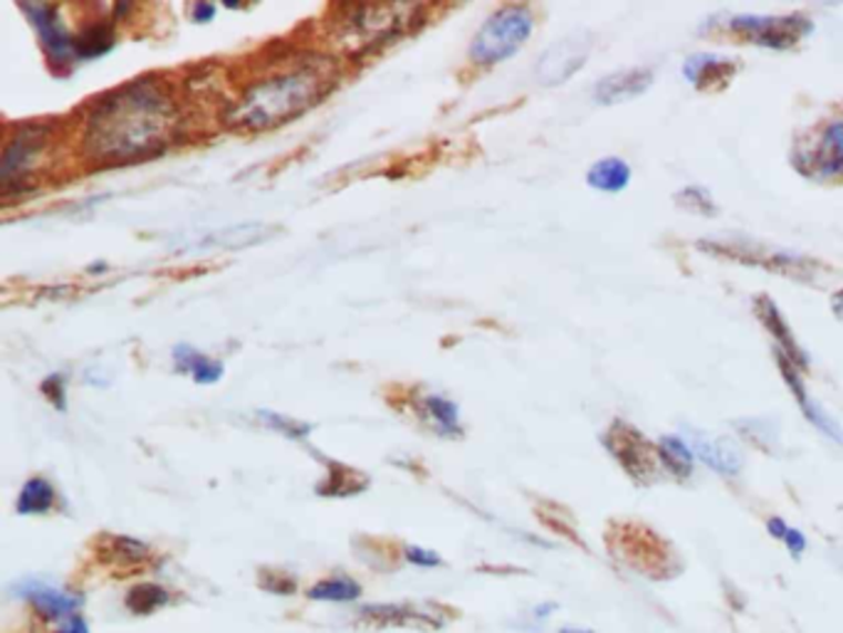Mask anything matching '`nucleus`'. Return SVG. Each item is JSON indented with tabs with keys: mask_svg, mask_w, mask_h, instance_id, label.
<instances>
[{
	"mask_svg": "<svg viewBox=\"0 0 843 633\" xmlns=\"http://www.w3.org/2000/svg\"><path fill=\"white\" fill-rule=\"evenodd\" d=\"M184 134L178 104L158 80L142 77L94 100L84 120V154L100 166L162 156Z\"/></svg>",
	"mask_w": 843,
	"mask_h": 633,
	"instance_id": "1",
	"label": "nucleus"
},
{
	"mask_svg": "<svg viewBox=\"0 0 843 633\" xmlns=\"http://www.w3.org/2000/svg\"><path fill=\"white\" fill-rule=\"evenodd\" d=\"M337 70L332 62L302 60L295 68L253 82L223 114L230 129L268 132L302 117L332 92Z\"/></svg>",
	"mask_w": 843,
	"mask_h": 633,
	"instance_id": "2",
	"label": "nucleus"
},
{
	"mask_svg": "<svg viewBox=\"0 0 843 633\" xmlns=\"http://www.w3.org/2000/svg\"><path fill=\"white\" fill-rule=\"evenodd\" d=\"M421 6H349L339 18V42L351 55H364L409 33L421 20Z\"/></svg>",
	"mask_w": 843,
	"mask_h": 633,
	"instance_id": "3",
	"label": "nucleus"
},
{
	"mask_svg": "<svg viewBox=\"0 0 843 633\" xmlns=\"http://www.w3.org/2000/svg\"><path fill=\"white\" fill-rule=\"evenodd\" d=\"M532 30H535V15L527 6H503L475 33L471 42V60L475 65L505 62L522 50Z\"/></svg>",
	"mask_w": 843,
	"mask_h": 633,
	"instance_id": "4",
	"label": "nucleus"
},
{
	"mask_svg": "<svg viewBox=\"0 0 843 633\" xmlns=\"http://www.w3.org/2000/svg\"><path fill=\"white\" fill-rule=\"evenodd\" d=\"M700 250H708L712 256H722V258H732L740 262H750V266H762L767 270L782 272L787 278L794 280H811L819 272V262L796 256V252H787V250H772L764 248L760 242L754 240H740V238H720V240H700L698 242Z\"/></svg>",
	"mask_w": 843,
	"mask_h": 633,
	"instance_id": "5",
	"label": "nucleus"
},
{
	"mask_svg": "<svg viewBox=\"0 0 843 633\" xmlns=\"http://www.w3.org/2000/svg\"><path fill=\"white\" fill-rule=\"evenodd\" d=\"M724 33L742 38L744 42L754 45L772 48V50H789L799 40L814 33V23L809 15L792 13V15H730L724 20Z\"/></svg>",
	"mask_w": 843,
	"mask_h": 633,
	"instance_id": "6",
	"label": "nucleus"
},
{
	"mask_svg": "<svg viewBox=\"0 0 843 633\" xmlns=\"http://www.w3.org/2000/svg\"><path fill=\"white\" fill-rule=\"evenodd\" d=\"M50 124H23L18 126L13 136H8L3 162H0V188H3V196L25 191L30 174H33L38 158L50 142Z\"/></svg>",
	"mask_w": 843,
	"mask_h": 633,
	"instance_id": "7",
	"label": "nucleus"
},
{
	"mask_svg": "<svg viewBox=\"0 0 843 633\" xmlns=\"http://www.w3.org/2000/svg\"><path fill=\"white\" fill-rule=\"evenodd\" d=\"M799 174L814 181L843 176V120H831L794 152Z\"/></svg>",
	"mask_w": 843,
	"mask_h": 633,
	"instance_id": "8",
	"label": "nucleus"
},
{
	"mask_svg": "<svg viewBox=\"0 0 843 633\" xmlns=\"http://www.w3.org/2000/svg\"><path fill=\"white\" fill-rule=\"evenodd\" d=\"M604 446L636 482H650L656 478L660 463L658 446H650L641 430H636L631 424L614 421L604 436Z\"/></svg>",
	"mask_w": 843,
	"mask_h": 633,
	"instance_id": "9",
	"label": "nucleus"
},
{
	"mask_svg": "<svg viewBox=\"0 0 843 633\" xmlns=\"http://www.w3.org/2000/svg\"><path fill=\"white\" fill-rule=\"evenodd\" d=\"M20 10L25 13L28 23L35 28L40 45L52 65L60 72L72 68L78 62V55H74V35L68 30L65 20H62L60 8L48 3H20Z\"/></svg>",
	"mask_w": 843,
	"mask_h": 633,
	"instance_id": "10",
	"label": "nucleus"
},
{
	"mask_svg": "<svg viewBox=\"0 0 843 633\" xmlns=\"http://www.w3.org/2000/svg\"><path fill=\"white\" fill-rule=\"evenodd\" d=\"M592 50L589 33H574L554 42L537 62L535 75L539 84H562L584 68Z\"/></svg>",
	"mask_w": 843,
	"mask_h": 633,
	"instance_id": "11",
	"label": "nucleus"
},
{
	"mask_svg": "<svg viewBox=\"0 0 843 633\" xmlns=\"http://www.w3.org/2000/svg\"><path fill=\"white\" fill-rule=\"evenodd\" d=\"M777 354V364H779V372H782L787 386L792 388V394L796 398L799 408H802V414L806 416V421L811 426H814L821 436H826L829 440L839 443V446H843V428L836 424L834 418H831L824 408H821L814 398L809 396L806 386H804V378H802V366H796L792 359H787L784 354Z\"/></svg>",
	"mask_w": 843,
	"mask_h": 633,
	"instance_id": "12",
	"label": "nucleus"
},
{
	"mask_svg": "<svg viewBox=\"0 0 843 633\" xmlns=\"http://www.w3.org/2000/svg\"><path fill=\"white\" fill-rule=\"evenodd\" d=\"M20 596L48 621H65L82 609L80 594L65 592V589H58L48 582H38V579H30V582L20 584Z\"/></svg>",
	"mask_w": 843,
	"mask_h": 633,
	"instance_id": "13",
	"label": "nucleus"
},
{
	"mask_svg": "<svg viewBox=\"0 0 843 633\" xmlns=\"http://www.w3.org/2000/svg\"><path fill=\"white\" fill-rule=\"evenodd\" d=\"M688 446L696 453V458L706 463L708 468L715 473L728 475V478H734L742 470V456L740 450L732 446L730 440L722 438H712L710 434H702V430L688 428Z\"/></svg>",
	"mask_w": 843,
	"mask_h": 633,
	"instance_id": "14",
	"label": "nucleus"
},
{
	"mask_svg": "<svg viewBox=\"0 0 843 633\" xmlns=\"http://www.w3.org/2000/svg\"><path fill=\"white\" fill-rule=\"evenodd\" d=\"M654 84V72L648 68H631L618 70L614 75L599 80L594 87V100L599 104H618L641 97V94Z\"/></svg>",
	"mask_w": 843,
	"mask_h": 633,
	"instance_id": "15",
	"label": "nucleus"
},
{
	"mask_svg": "<svg viewBox=\"0 0 843 633\" xmlns=\"http://www.w3.org/2000/svg\"><path fill=\"white\" fill-rule=\"evenodd\" d=\"M740 65L730 58L720 55H690L682 65V75L698 90H720L728 84L734 75H738Z\"/></svg>",
	"mask_w": 843,
	"mask_h": 633,
	"instance_id": "16",
	"label": "nucleus"
},
{
	"mask_svg": "<svg viewBox=\"0 0 843 633\" xmlns=\"http://www.w3.org/2000/svg\"><path fill=\"white\" fill-rule=\"evenodd\" d=\"M754 310H757V316H760V322L764 324V330L774 336V342H777L774 352L784 354L787 359H792L796 366L806 369V354H804L802 346H799L794 332L789 330L782 310H779L777 304L767 298V294H760V298L754 300Z\"/></svg>",
	"mask_w": 843,
	"mask_h": 633,
	"instance_id": "17",
	"label": "nucleus"
},
{
	"mask_svg": "<svg viewBox=\"0 0 843 633\" xmlns=\"http://www.w3.org/2000/svg\"><path fill=\"white\" fill-rule=\"evenodd\" d=\"M359 619L371 626H409V629H441L433 614L405 604H369L359 609Z\"/></svg>",
	"mask_w": 843,
	"mask_h": 633,
	"instance_id": "18",
	"label": "nucleus"
},
{
	"mask_svg": "<svg viewBox=\"0 0 843 633\" xmlns=\"http://www.w3.org/2000/svg\"><path fill=\"white\" fill-rule=\"evenodd\" d=\"M171 359H174L176 372L191 376L196 384H206V386L216 384L223 378V372H226V366H223L220 359H213L208 354H203V352L194 350L191 344L174 346Z\"/></svg>",
	"mask_w": 843,
	"mask_h": 633,
	"instance_id": "19",
	"label": "nucleus"
},
{
	"mask_svg": "<svg viewBox=\"0 0 843 633\" xmlns=\"http://www.w3.org/2000/svg\"><path fill=\"white\" fill-rule=\"evenodd\" d=\"M114 18L106 20H94V23L84 25L78 35H74V55H78V62H88V60H97L104 58L106 52H112L116 45V33H114Z\"/></svg>",
	"mask_w": 843,
	"mask_h": 633,
	"instance_id": "20",
	"label": "nucleus"
},
{
	"mask_svg": "<svg viewBox=\"0 0 843 633\" xmlns=\"http://www.w3.org/2000/svg\"><path fill=\"white\" fill-rule=\"evenodd\" d=\"M419 411H421V418L429 421V424L439 430L441 436L453 438V436L463 434L461 408H458L455 401L445 398L443 394H425L419 401Z\"/></svg>",
	"mask_w": 843,
	"mask_h": 633,
	"instance_id": "21",
	"label": "nucleus"
},
{
	"mask_svg": "<svg viewBox=\"0 0 843 633\" xmlns=\"http://www.w3.org/2000/svg\"><path fill=\"white\" fill-rule=\"evenodd\" d=\"M586 184L602 194H618L631 184V166L618 156L599 158V162L586 172Z\"/></svg>",
	"mask_w": 843,
	"mask_h": 633,
	"instance_id": "22",
	"label": "nucleus"
},
{
	"mask_svg": "<svg viewBox=\"0 0 843 633\" xmlns=\"http://www.w3.org/2000/svg\"><path fill=\"white\" fill-rule=\"evenodd\" d=\"M58 502V490L52 488V482L42 475H35V478L25 480L23 488H20L16 510L23 517H35V515H48Z\"/></svg>",
	"mask_w": 843,
	"mask_h": 633,
	"instance_id": "23",
	"label": "nucleus"
},
{
	"mask_svg": "<svg viewBox=\"0 0 843 633\" xmlns=\"http://www.w3.org/2000/svg\"><path fill=\"white\" fill-rule=\"evenodd\" d=\"M658 458L670 475L676 478H690L696 468V453L688 446L686 438L680 436H664L658 440Z\"/></svg>",
	"mask_w": 843,
	"mask_h": 633,
	"instance_id": "24",
	"label": "nucleus"
},
{
	"mask_svg": "<svg viewBox=\"0 0 843 633\" xmlns=\"http://www.w3.org/2000/svg\"><path fill=\"white\" fill-rule=\"evenodd\" d=\"M307 596L312 601H329V604H347L361 596V587L349 577H329L309 589Z\"/></svg>",
	"mask_w": 843,
	"mask_h": 633,
	"instance_id": "25",
	"label": "nucleus"
},
{
	"mask_svg": "<svg viewBox=\"0 0 843 633\" xmlns=\"http://www.w3.org/2000/svg\"><path fill=\"white\" fill-rule=\"evenodd\" d=\"M171 601V594L164 587L158 584H136L130 594H126V609L136 616H148L154 611L164 609Z\"/></svg>",
	"mask_w": 843,
	"mask_h": 633,
	"instance_id": "26",
	"label": "nucleus"
},
{
	"mask_svg": "<svg viewBox=\"0 0 843 633\" xmlns=\"http://www.w3.org/2000/svg\"><path fill=\"white\" fill-rule=\"evenodd\" d=\"M263 230H265V234H270V230L265 228V226H255V224L236 226V228L220 230V234L210 236V240H206V246H220V248H243V246H253V242L263 240Z\"/></svg>",
	"mask_w": 843,
	"mask_h": 633,
	"instance_id": "27",
	"label": "nucleus"
},
{
	"mask_svg": "<svg viewBox=\"0 0 843 633\" xmlns=\"http://www.w3.org/2000/svg\"><path fill=\"white\" fill-rule=\"evenodd\" d=\"M260 421H263V424L265 426H268V428H273V430H277V434H282V436H287V438H292V440H297V438H307L309 434H312V426H309V424H302V421H297V418H290V416H282V414H270V411H260Z\"/></svg>",
	"mask_w": 843,
	"mask_h": 633,
	"instance_id": "28",
	"label": "nucleus"
},
{
	"mask_svg": "<svg viewBox=\"0 0 843 633\" xmlns=\"http://www.w3.org/2000/svg\"><path fill=\"white\" fill-rule=\"evenodd\" d=\"M678 204L682 208L692 210V214H700V216H715V214H718V206H715V200L710 198V194L706 191V188H700V186L682 188V191L678 194Z\"/></svg>",
	"mask_w": 843,
	"mask_h": 633,
	"instance_id": "29",
	"label": "nucleus"
},
{
	"mask_svg": "<svg viewBox=\"0 0 843 633\" xmlns=\"http://www.w3.org/2000/svg\"><path fill=\"white\" fill-rule=\"evenodd\" d=\"M40 392L58 411H68V376L50 374L40 382Z\"/></svg>",
	"mask_w": 843,
	"mask_h": 633,
	"instance_id": "30",
	"label": "nucleus"
},
{
	"mask_svg": "<svg viewBox=\"0 0 843 633\" xmlns=\"http://www.w3.org/2000/svg\"><path fill=\"white\" fill-rule=\"evenodd\" d=\"M112 554H116V559H122V562H144V559L148 557V547L144 542L134 540V537H114L112 540Z\"/></svg>",
	"mask_w": 843,
	"mask_h": 633,
	"instance_id": "31",
	"label": "nucleus"
},
{
	"mask_svg": "<svg viewBox=\"0 0 843 633\" xmlns=\"http://www.w3.org/2000/svg\"><path fill=\"white\" fill-rule=\"evenodd\" d=\"M403 557L415 567H425V569L441 567V557L431 550H423V547H405Z\"/></svg>",
	"mask_w": 843,
	"mask_h": 633,
	"instance_id": "32",
	"label": "nucleus"
},
{
	"mask_svg": "<svg viewBox=\"0 0 843 633\" xmlns=\"http://www.w3.org/2000/svg\"><path fill=\"white\" fill-rule=\"evenodd\" d=\"M784 547L789 550V554H792V559H796V562H799V559H802V554L806 552V547H809L806 535L802 530H796V527H792V530H789L787 537H784Z\"/></svg>",
	"mask_w": 843,
	"mask_h": 633,
	"instance_id": "33",
	"label": "nucleus"
},
{
	"mask_svg": "<svg viewBox=\"0 0 843 633\" xmlns=\"http://www.w3.org/2000/svg\"><path fill=\"white\" fill-rule=\"evenodd\" d=\"M55 633H90V626H88V621H84V616L74 614L65 621H60V626Z\"/></svg>",
	"mask_w": 843,
	"mask_h": 633,
	"instance_id": "34",
	"label": "nucleus"
},
{
	"mask_svg": "<svg viewBox=\"0 0 843 633\" xmlns=\"http://www.w3.org/2000/svg\"><path fill=\"white\" fill-rule=\"evenodd\" d=\"M789 530H792V527H789L782 517H770V520H767V532H770L772 540H777V542H784V537Z\"/></svg>",
	"mask_w": 843,
	"mask_h": 633,
	"instance_id": "35",
	"label": "nucleus"
},
{
	"mask_svg": "<svg viewBox=\"0 0 843 633\" xmlns=\"http://www.w3.org/2000/svg\"><path fill=\"white\" fill-rule=\"evenodd\" d=\"M216 6L213 3H196L194 8H191V15H194L196 23H210L213 18H216Z\"/></svg>",
	"mask_w": 843,
	"mask_h": 633,
	"instance_id": "36",
	"label": "nucleus"
},
{
	"mask_svg": "<svg viewBox=\"0 0 843 633\" xmlns=\"http://www.w3.org/2000/svg\"><path fill=\"white\" fill-rule=\"evenodd\" d=\"M552 611H557V604H554V601H547V604L535 606V611H532V616H535L537 621H544V619L552 616Z\"/></svg>",
	"mask_w": 843,
	"mask_h": 633,
	"instance_id": "37",
	"label": "nucleus"
},
{
	"mask_svg": "<svg viewBox=\"0 0 843 633\" xmlns=\"http://www.w3.org/2000/svg\"><path fill=\"white\" fill-rule=\"evenodd\" d=\"M834 312L839 314V320H843V290L834 294Z\"/></svg>",
	"mask_w": 843,
	"mask_h": 633,
	"instance_id": "38",
	"label": "nucleus"
},
{
	"mask_svg": "<svg viewBox=\"0 0 843 633\" xmlns=\"http://www.w3.org/2000/svg\"><path fill=\"white\" fill-rule=\"evenodd\" d=\"M559 633H596V631L582 629V626H564V629H559Z\"/></svg>",
	"mask_w": 843,
	"mask_h": 633,
	"instance_id": "39",
	"label": "nucleus"
},
{
	"mask_svg": "<svg viewBox=\"0 0 843 633\" xmlns=\"http://www.w3.org/2000/svg\"><path fill=\"white\" fill-rule=\"evenodd\" d=\"M104 270H106L104 262H94V266H90V272H104Z\"/></svg>",
	"mask_w": 843,
	"mask_h": 633,
	"instance_id": "40",
	"label": "nucleus"
}]
</instances>
